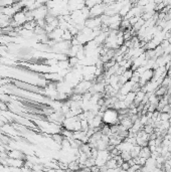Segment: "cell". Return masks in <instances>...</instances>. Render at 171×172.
I'll return each instance as SVG.
<instances>
[{"label":"cell","mask_w":171,"mask_h":172,"mask_svg":"<svg viewBox=\"0 0 171 172\" xmlns=\"http://www.w3.org/2000/svg\"><path fill=\"white\" fill-rule=\"evenodd\" d=\"M133 84L134 83L132 81H128V82H126L125 84H123V85L120 87V89H119V93L122 95H127L129 92L132 91Z\"/></svg>","instance_id":"obj_7"},{"label":"cell","mask_w":171,"mask_h":172,"mask_svg":"<svg viewBox=\"0 0 171 172\" xmlns=\"http://www.w3.org/2000/svg\"><path fill=\"white\" fill-rule=\"evenodd\" d=\"M102 120L104 124L107 125H115V124H120L119 120V113L116 109L114 108H108L106 111L103 112L102 115Z\"/></svg>","instance_id":"obj_1"},{"label":"cell","mask_w":171,"mask_h":172,"mask_svg":"<svg viewBox=\"0 0 171 172\" xmlns=\"http://www.w3.org/2000/svg\"><path fill=\"white\" fill-rule=\"evenodd\" d=\"M86 6L85 0H68V7L69 11H74L82 9L83 7Z\"/></svg>","instance_id":"obj_5"},{"label":"cell","mask_w":171,"mask_h":172,"mask_svg":"<svg viewBox=\"0 0 171 172\" xmlns=\"http://www.w3.org/2000/svg\"><path fill=\"white\" fill-rule=\"evenodd\" d=\"M37 1L41 4V5H45V4L49 2V0H37Z\"/></svg>","instance_id":"obj_15"},{"label":"cell","mask_w":171,"mask_h":172,"mask_svg":"<svg viewBox=\"0 0 171 172\" xmlns=\"http://www.w3.org/2000/svg\"><path fill=\"white\" fill-rule=\"evenodd\" d=\"M139 156L141 157H144V158H149L151 156V150L148 146H144V147H141V150H140V153H139Z\"/></svg>","instance_id":"obj_9"},{"label":"cell","mask_w":171,"mask_h":172,"mask_svg":"<svg viewBox=\"0 0 171 172\" xmlns=\"http://www.w3.org/2000/svg\"><path fill=\"white\" fill-rule=\"evenodd\" d=\"M145 94H146V93L144 91H142L141 89H140L138 92H136V96H135V99H134V104L136 106H138L139 104L142 103L144 97H145Z\"/></svg>","instance_id":"obj_8"},{"label":"cell","mask_w":171,"mask_h":172,"mask_svg":"<svg viewBox=\"0 0 171 172\" xmlns=\"http://www.w3.org/2000/svg\"><path fill=\"white\" fill-rule=\"evenodd\" d=\"M140 150H141V146H139V145H137V144L134 145V146L132 147V149L130 150V154H131V156H132V158L139 156Z\"/></svg>","instance_id":"obj_11"},{"label":"cell","mask_w":171,"mask_h":172,"mask_svg":"<svg viewBox=\"0 0 171 172\" xmlns=\"http://www.w3.org/2000/svg\"><path fill=\"white\" fill-rule=\"evenodd\" d=\"M160 120L161 121H168L170 119V114L169 113H165V112H160Z\"/></svg>","instance_id":"obj_14"},{"label":"cell","mask_w":171,"mask_h":172,"mask_svg":"<svg viewBox=\"0 0 171 172\" xmlns=\"http://www.w3.org/2000/svg\"><path fill=\"white\" fill-rule=\"evenodd\" d=\"M85 26L89 27L91 29H101V26H102V19H101V16L99 17H89L86 20Z\"/></svg>","instance_id":"obj_4"},{"label":"cell","mask_w":171,"mask_h":172,"mask_svg":"<svg viewBox=\"0 0 171 172\" xmlns=\"http://www.w3.org/2000/svg\"><path fill=\"white\" fill-rule=\"evenodd\" d=\"M105 8H106V4L104 2L96 4V5L90 8V17H99L103 15L105 12Z\"/></svg>","instance_id":"obj_3"},{"label":"cell","mask_w":171,"mask_h":172,"mask_svg":"<svg viewBox=\"0 0 171 172\" xmlns=\"http://www.w3.org/2000/svg\"><path fill=\"white\" fill-rule=\"evenodd\" d=\"M8 157L25 160L26 155L23 152H21L20 150H18V149H13V150H9V151H8Z\"/></svg>","instance_id":"obj_6"},{"label":"cell","mask_w":171,"mask_h":172,"mask_svg":"<svg viewBox=\"0 0 171 172\" xmlns=\"http://www.w3.org/2000/svg\"><path fill=\"white\" fill-rule=\"evenodd\" d=\"M135 96H136V92H133V91L129 92L128 94L126 95V98H125V100H124V101L127 103V105H128V107H129V105H130V104L134 103Z\"/></svg>","instance_id":"obj_10"},{"label":"cell","mask_w":171,"mask_h":172,"mask_svg":"<svg viewBox=\"0 0 171 172\" xmlns=\"http://www.w3.org/2000/svg\"><path fill=\"white\" fill-rule=\"evenodd\" d=\"M143 130L145 131L147 134L150 135L151 133H153V132H154V127H153L151 124H147V125H144Z\"/></svg>","instance_id":"obj_13"},{"label":"cell","mask_w":171,"mask_h":172,"mask_svg":"<svg viewBox=\"0 0 171 172\" xmlns=\"http://www.w3.org/2000/svg\"><path fill=\"white\" fill-rule=\"evenodd\" d=\"M31 11H32L33 19L36 21L40 20V19H45L46 15L49 14V8H47L46 5H41Z\"/></svg>","instance_id":"obj_2"},{"label":"cell","mask_w":171,"mask_h":172,"mask_svg":"<svg viewBox=\"0 0 171 172\" xmlns=\"http://www.w3.org/2000/svg\"><path fill=\"white\" fill-rule=\"evenodd\" d=\"M120 155L124 161H129L130 159H132V156H131L130 151H122Z\"/></svg>","instance_id":"obj_12"}]
</instances>
